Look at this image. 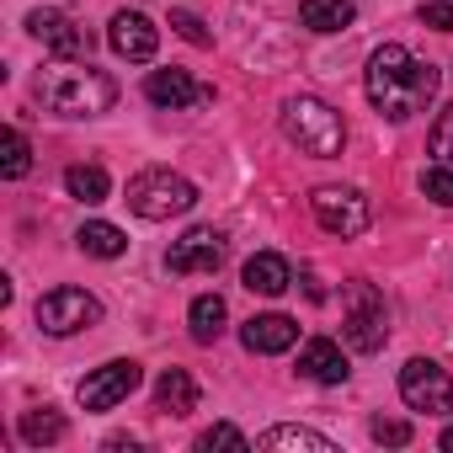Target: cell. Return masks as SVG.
<instances>
[{
  "label": "cell",
  "instance_id": "1",
  "mask_svg": "<svg viewBox=\"0 0 453 453\" xmlns=\"http://www.w3.org/2000/svg\"><path fill=\"white\" fill-rule=\"evenodd\" d=\"M363 91H368V102L379 107V118L405 123V118H416V112L437 96V70H432L426 59H416L405 43H384V49H373V59H368Z\"/></svg>",
  "mask_w": 453,
  "mask_h": 453
},
{
  "label": "cell",
  "instance_id": "2",
  "mask_svg": "<svg viewBox=\"0 0 453 453\" xmlns=\"http://www.w3.org/2000/svg\"><path fill=\"white\" fill-rule=\"evenodd\" d=\"M38 96L59 118H102L118 102V81L107 70H91L86 59H59L38 75Z\"/></svg>",
  "mask_w": 453,
  "mask_h": 453
},
{
  "label": "cell",
  "instance_id": "3",
  "mask_svg": "<svg viewBox=\"0 0 453 453\" xmlns=\"http://www.w3.org/2000/svg\"><path fill=\"white\" fill-rule=\"evenodd\" d=\"M283 134H288V144H299V150L315 155V160H336L342 144H347L342 112H336L331 102H320V96H294V102H283Z\"/></svg>",
  "mask_w": 453,
  "mask_h": 453
},
{
  "label": "cell",
  "instance_id": "4",
  "mask_svg": "<svg viewBox=\"0 0 453 453\" xmlns=\"http://www.w3.org/2000/svg\"><path fill=\"white\" fill-rule=\"evenodd\" d=\"M192 203H197V187L171 165H150V171L128 176V208L150 224L181 219V213H192Z\"/></svg>",
  "mask_w": 453,
  "mask_h": 453
},
{
  "label": "cell",
  "instance_id": "5",
  "mask_svg": "<svg viewBox=\"0 0 453 453\" xmlns=\"http://www.w3.org/2000/svg\"><path fill=\"white\" fill-rule=\"evenodd\" d=\"M342 336H347L352 352H379L389 342V310H384V294L368 278H352L342 288Z\"/></svg>",
  "mask_w": 453,
  "mask_h": 453
},
{
  "label": "cell",
  "instance_id": "6",
  "mask_svg": "<svg viewBox=\"0 0 453 453\" xmlns=\"http://www.w3.org/2000/svg\"><path fill=\"white\" fill-rule=\"evenodd\" d=\"M400 400L411 411H426V416H453V379H448V368H437L432 357H411L400 368Z\"/></svg>",
  "mask_w": 453,
  "mask_h": 453
},
{
  "label": "cell",
  "instance_id": "7",
  "mask_svg": "<svg viewBox=\"0 0 453 453\" xmlns=\"http://www.w3.org/2000/svg\"><path fill=\"white\" fill-rule=\"evenodd\" d=\"M96 320H102V304L86 288H49L38 299V326L49 336H75V331H91Z\"/></svg>",
  "mask_w": 453,
  "mask_h": 453
},
{
  "label": "cell",
  "instance_id": "8",
  "mask_svg": "<svg viewBox=\"0 0 453 453\" xmlns=\"http://www.w3.org/2000/svg\"><path fill=\"white\" fill-rule=\"evenodd\" d=\"M139 379H144V368H139L134 357H112V363H102L96 373H86L75 395H81L86 411H112V405H123V400L139 389Z\"/></svg>",
  "mask_w": 453,
  "mask_h": 453
},
{
  "label": "cell",
  "instance_id": "9",
  "mask_svg": "<svg viewBox=\"0 0 453 453\" xmlns=\"http://www.w3.org/2000/svg\"><path fill=\"white\" fill-rule=\"evenodd\" d=\"M310 203H315L320 230H331V235H342V241H352V235L368 230V197H363L357 187H315Z\"/></svg>",
  "mask_w": 453,
  "mask_h": 453
},
{
  "label": "cell",
  "instance_id": "10",
  "mask_svg": "<svg viewBox=\"0 0 453 453\" xmlns=\"http://www.w3.org/2000/svg\"><path fill=\"white\" fill-rule=\"evenodd\" d=\"M219 262H224V235L219 230H187L165 251V267L176 278H208V273H219Z\"/></svg>",
  "mask_w": 453,
  "mask_h": 453
},
{
  "label": "cell",
  "instance_id": "11",
  "mask_svg": "<svg viewBox=\"0 0 453 453\" xmlns=\"http://www.w3.org/2000/svg\"><path fill=\"white\" fill-rule=\"evenodd\" d=\"M107 43H112L118 59H128V65H150L155 49H160V33H155V22H150L144 12H118L112 27H107Z\"/></svg>",
  "mask_w": 453,
  "mask_h": 453
},
{
  "label": "cell",
  "instance_id": "12",
  "mask_svg": "<svg viewBox=\"0 0 453 453\" xmlns=\"http://www.w3.org/2000/svg\"><path fill=\"white\" fill-rule=\"evenodd\" d=\"M27 33H33L49 54H59V59H81V54L91 49L86 27H75L65 12H33V17H27Z\"/></svg>",
  "mask_w": 453,
  "mask_h": 453
},
{
  "label": "cell",
  "instance_id": "13",
  "mask_svg": "<svg viewBox=\"0 0 453 453\" xmlns=\"http://www.w3.org/2000/svg\"><path fill=\"white\" fill-rule=\"evenodd\" d=\"M241 342H246V352L278 357V352H288L299 342V320H288V315H251L241 326Z\"/></svg>",
  "mask_w": 453,
  "mask_h": 453
},
{
  "label": "cell",
  "instance_id": "14",
  "mask_svg": "<svg viewBox=\"0 0 453 453\" xmlns=\"http://www.w3.org/2000/svg\"><path fill=\"white\" fill-rule=\"evenodd\" d=\"M144 96H150L155 107H171V112L208 102V91H203V86H197L187 70H150V81H144Z\"/></svg>",
  "mask_w": 453,
  "mask_h": 453
},
{
  "label": "cell",
  "instance_id": "15",
  "mask_svg": "<svg viewBox=\"0 0 453 453\" xmlns=\"http://www.w3.org/2000/svg\"><path fill=\"white\" fill-rule=\"evenodd\" d=\"M241 283H246L251 294H262V299H278V294H288L294 267H288V257H278V251H257V257L241 267Z\"/></svg>",
  "mask_w": 453,
  "mask_h": 453
},
{
  "label": "cell",
  "instance_id": "16",
  "mask_svg": "<svg viewBox=\"0 0 453 453\" xmlns=\"http://www.w3.org/2000/svg\"><path fill=\"white\" fill-rule=\"evenodd\" d=\"M299 373H304L310 384H342L352 368H347V357H342V347H336V342L315 336V342H304V347H299Z\"/></svg>",
  "mask_w": 453,
  "mask_h": 453
},
{
  "label": "cell",
  "instance_id": "17",
  "mask_svg": "<svg viewBox=\"0 0 453 453\" xmlns=\"http://www.w3.org/2000/svg\"><path fill=\"white\" fill-rule=\"evenodd\" d=\"M155 405H160L165 416H192V411H197V379H192L187 368H165V373L155 379Z\"/></svg>",
  "mask_w": 453,
  "mask_h": 453
},
{
  "label": "cell",
  "instance_id": "18",
  "mask_svg": "<svg viewBox=\"0 0 453 453\" xmlns=\"http://www.w3.org/2000/svg\"><path fill=\"white\" fill-rule=\"evenodd\" d=\"M352 17H357L352 0H299V22L310 33H342L352 27Z\"/></svg>",
  "mask_w": 453,
  "mask_h": 453
},
{
  "label": "cell",
  "instance_id": "19",
  "mask_svg": "<svg viewBox=\"0 0 453 453\" xmlns=\"http://www.w3.org/2000/svg\"><path fill=\"white\" fill-rule=\"evenodd\" d=\"M224 320H230V310H224V299H219V294H197V299H192V310H187L192 342H203V347H213V342H219Z\"/></svg>",
  "mask_w": 453,
  "mask_h": 453
},
{
  "label": "cell",
  "instance_id": "20",
  "mask_svg": "<svg viewBox=\"0 0 453 453\" xmlns=\"http://www.w3.org/2000/svg\"><path fill=\"white\" fill-rule=\"evenodd\" d=\"M81 251L86 257H102V262H112V257H123L128 251V235L118 230V224H107V219H91V224H81Z\"/></svg>",
  "mask_w": 453,
  "mask_h": 453
},
{
  "label": "cell",
  "instance_id": "21",
  "mask_svg": "<svg viewBox=\"0 0 453 453\" xmlns=\"http://www.w3.org/2000/svg\"><path fill=\"white\" fill-rule=\"evenodd\" d=\"M257 448H267V453H278V448L336 453V442H331V437H320V432H310V426H273V432H262V437H257Z\"/></svg>",
  "mask_w": 453,
  "mask_h": 453
},
{
  "label": "cell",
  "instance_id": "22",
  "mask_svg": "<svg viewBox=\"0 0 453 453\" xmlns=\"http://www.w3.org/2000/svg\"><path fill=\"white\" fill-rule=\"evenodd\" d=\"M65 187H70V197H81L86 208L107 203V192H112V181H107L102 165H70V171H65Z\"/></svg>",
  "mask_w": 453,
  "mask_h": 453
},
{
  "label": "cell",
  "instance_id": "23",
  "mask_svg": "<svg viewBox=\"0 0 453 453\" xmlns=\"http://www.w3.org/2000/svg\"><path fill=\"white\" fill-rule=\"evenodd\" d=\"M17 432H22V442H27V448H49V442H59V437H65V416L43 405V411H27V416L17 421Z\"/></svg>",
  "mask_w": 453,
  "mask_h": 453
},
{
  "label": "cell",
  "instance_id": "24",
  "mask_svg": "<svg viewBox=\"0 0 453 453\" xmlns=\"http://www.w3.org/2000/svg\"><path fill=\"white\" fill-rule=\"evenodd\" d=\"M6 181H22L27 171H33V144L22 139V128H6Z\"/></svg>",
  "mask_w": 453,
  "mask_h": 453
},
{
  "label": "cell",
  "instance_id": "25",
  "mask_svg": "<svg viewBox=\"0 0 453 453\" xmlns=\"http://www.w3.org/2000/svg\"><path fill=\"white\" fill-rule=\"evenodd\" d=\"M421 192H426L437 208H453V165H432V171H421Z\"/></svg>",
  "mask_w": 453,
  "mask_h": 453
},
{
  "label": "cell",
  "instance_id": "26",
  "mask_svg": "<svg viewBox=\"0 0 453 453\" xmlns=\"http://www.w3.org/2000/svg\"><path fill=\"white\" fill-rule=\"evenodd\" d=\"M426 144H432V155H437L442 165H453V102H448V107L437 112V123H432Z\"/></svg>",
  "mask_w": 453,
  "mask_h": 453
},
{
  "label": "cell",
  "instance_id": "27",
  "mask_svg": "<svg viewBox=\"0 0 453 453\" xmlns=\"http://www.w3.org/2000/svg\"><path fill=\"white\" fill-rule=\"evenodd\" d=\"M197 448H203V453H213V448H251V437H246L241 426H230V421H219V426H208V432L197 437Z\"/></svg>",
  "mask_w": 453,
  "mask_h": 453
},
{
  "label": "cell",
  "instance_id": "28",
  "mask_svg": "<svg viewBox=\"0 0 453 453\" xmlns=\"http://www.w3.org/2000/svg\"><path fill=\"white\" fill-rule=\"evenodd\" d=\"M171 27H176V33H181L192 49H208V43H213V33L203 27V17H192V12H181V6L171 12Z\"/></svg>",
  "mask_w": 453,
  "mask_h": 453
},
{
  "label": "cell",
  "instance_id": "29",
  "mask_svg": "<svg viewBox=\"0 0 453 453\" xmlns=\"http://www.w3.org/2000/svg\"><path fill=\"white\" fill-rule=\"evenodd\" d=\"M379 442H389V448H405L411 442V421H395V416H373V426H368Z\"/></svg>",
  "mask_w": 453,
  "mask_h": 453
},
{
  "label": "cell",
  "instance_id": "30",
  "mask_svg": "<svg viewBox=\"0 0 453 453\" xmlns=\"http://www.w3.org/2000/svg\"><path fill=\"white\" fill-rule=\"evenodd\" d=\"M421 22H426L432 33H453V6H448V0H426V6H421Z\"/></svg>",
  "mask_w": 453,
  "mask_h": 453
},
{
  "label": "cell",
  "instance_id": "31",
  "mask_svg": "<svg viewBox=\"0 0 453 453\" xmlns=\"http://www.w3.org/2000/svg\"><path fill=\"white\" fill-rule=\"evenodd\" d=\"M442 448H448V453H453V426H448V432H442Z\"/></svg>",
  "mask_w": 453,
  "mask_h": 453
}]
</instances>
